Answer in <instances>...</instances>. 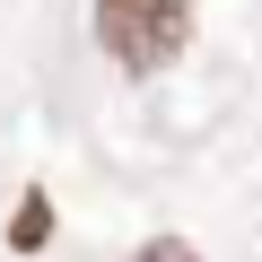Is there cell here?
I'll return each mask as SVG.
<instances>
[{"label": "cell", "instance_id": "3", "mask_svg": "<svg viewBox=\"0 0 262 262\" xmlns=\"http://www.w3.org/2000/svg\"><path fill=\"white\" fill-rule=\"evenodd\" d=\"M131 262H201V253H192L184 236H149V245H140V253H131Z\"/></svg>", "mask_w": 262, "mask_h": 262}, {"label": "cell", "instance_id": "1", "mask_svg": "<svg viewBox=\"0 0 262 262\" xmlns=\"http://www.w3.org/2000/svg\"><path fill=\"white\" fill-rule=\"evenodd\" d=\"M96 44H105L114 70L158 79L192 44V0H96Z\"/></svg>", "mask_w": 262, "mask_h": 262}, {"label": "cell", "instance_id": "2", "mask_svg": "<svg viewBox=\"0 0 262 262\" xmlns=\"http://www.w3.org/2000/svg\"><path fill=\"white\" fill-rule=\"evenodd\" d=\"M44 236H53V201H44V192H27V201H18V227H9V245H18V253H35Z\"/></svg>", "mask_w": 262, "mask_h": 262}]
</instances>
